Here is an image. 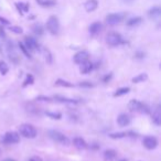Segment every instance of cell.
<instances>
[{"mask_svg": "<svg viewBox=\"0 0 161 161\" xmlns=\"http://www.w3.org/2000/svg\"><path fill=\"white\" fill-rule=\"evenodd\" d=\"M19 135H21L22 137L28 139H33L36 137L38 131H36V127L30 124H22V125L19 127Z\"/></svg>", "mask_w": 161, "mask_h": 161, "instance_id": "cell-1", "label": "cell"}, {"mask_svg": "<svg viewBox=\"0 0 161 161\" xmlns=\"http://www.w3.org/2000/svg\"><path fill=\"white\" fill-rule=\"evenodd\" d=\"M49 137L53 141H55V142L60 143V145H62V146H66L67 147V146H69V143H71V140H69L64 134L58 131V130H50Z\"/></svg>", "mask_w": 161, "mask_h": 161, "instance_id": "cell-2", "label": "cell"}, {"mask_svg": "<svg viewBox=\"0 0 161 161\" xmlns=\"http://www.w3.org/2000/svg\"><path fill=\"white\" fill-rule=\"evenodd\" d=\"M128 108H129L131 112L135 113H140V114H148L149 113V107L147 105H145L141 102L137 101V99H132L128 104Z\"/></svg>", "mask_w": 161, "mask_h": 161, "instance_id": "cell-3", "label": "cell"}, {"mask_svg": "<svg viewBox=\"0 0 161 161\" xmlns=\"http://www.w3.org/2000/svg\"><path fill=\"white\" fill-rule=\"evenodd\" d=\"M47 29L51 34L55 36L60 32V22L55 16H51L47 21Z\"/></svg>", "mask_w": 161, "mask_h": 161, "instance_id": "cell-4", "label": "cell"}, {"mask_svg": "<svg viewBox=\"0 0 161 161\" xmlns=\"http://www.w3.org/2000/svg\"><path fill=\"white\" fill-rule=\"evenodd\" d=\"M1 141L5 145H14V143H18L20 141V135L16 131H8L3 135Z\"/></svg>", "mask_w": 161, "mask_h": 161, "instance_id": "cell-5", "label": "cell"}, {"mask_svg": "<svg viewBox=\"0 0 161 161\" xmlns=\"http://www.w3.org/2000/svg\"><path fill=\"white\" fill-rule=\"evenodd\" d=\"M106 42L110 47H117L123 43V36L117 32H110L106 36Z\"/></svg>", "mask_w": 161, "mask_h": 161, "instance_id": "cell-6", "label": "cell"}, {"mask_svg": "<svg viewBox=\"0 0 161 161\" xmlns=\"http://www.w3.org/2000/svg\"><path fill=\"white\" fill-rule=\"evenodd\" d=\"M6 50H7V54L9 56L10 61L14 63H18L19 62V55L16 51V47H14V43L8 41L7 44H6Z\"/></svg>", "mask_w": 161, "mask_h": 161, "instance_id": "cell-7", "label": "cell"}, {"mask_svg": "<svg viewBox=\"0 0 161 161\" xmlns=\"http://www.w3.org/2000/svg\"><path fill=\"white\" fill-rule=\"evenodd\" d=\"M142 145L146 149L148 150H153L158 147V139L153 136H146L142 139Z\"/></svg>", "mask_w": 161, "mask_h": 161, "instance_id": "cell-8", "label": "cell"}, {"mask_svg": "<svg viewBox=\"0 0 161 161\" xmlns=\"http://www.w3.org/2000/svg\"><path fill=\"white\" fill-rule=\"evenodd\" d=\"M23 44L25 45V47H27L30 52L39 51V49H40V47H39L38 41H36L34 38H32V36H25V43H23Z\"/></svg>", "mask_w": 161, "mask_h": 161, "instance_id": "cell-9", "label": "cell"}, {"mask_svg": "<svg viewBox=\"0 0 161 161\" xmlns=\"http://www.w3.org/2000/svg\"><path fill=\"white\" fill-rule=\"evenodd\" d=\"M123 20V14H110L106 17V23L108 25H116L121 22Z\"/></svg>", "mask_w": 161, "mask_h": 161, "instance_id": "cell-10", "label": "cell"}, {"mask_svg": "<svg viewBox=\"0 0 161 161\" xmlns=\"http://www.w3.org/2000/svg\"><path fill=\"white\" fill-rule=\"evenodd\" d=\"M88 56H90V54H88L87 51H80L74 55L73 60L76 64H82V63L88 60Z\"/></svg>", "mask_w": 161, "mask_h": 161, "instance_id": "cell-11", "label": "cell"}, {"mask_svg": "<svg viewBox=\"0 0 161 161\" xmlns=\"http://www.w3.org/2000/svg\"><path fill=\"white\" fill-rule=\"evenodd\" d=\"M52 99H53L54 102H56V103H61V104H67V105H76V104H78V103H80V102H78V101H76V99L67 98V97L58 96V95H56V96L52 97Z\"/></svg>", "mask_w": 161, "mask_h": 161, "instance_id": "cell-12", "label": "cell"}, {"mask_svg": "<svg viewBox=\"0 0 161 161\" xmlns=\"http://www.w3.org/2000/svg\"><path fill=\"white\" fill-rule=\"evenodd\" d=\"M130 121H131V119H130V117L127 114H120L117 117V124L120 127H127L130 124Z\"/></svg>", "mask_w": 161, "mask_h": 161, "instance_id": "cell-13", "label": "cell"}, {"mask_svg": "<svg viewBox=\"0 0 161 161\" xmlns=\"http://www.w3.org/2000/svg\"><path fill=\"white\" fill-rule=\"evenodd\" d=\"M73 145L75 148H77L78 150H84L87 148V143H86V141L84 140L82 137H75V138L73 139Z\"/></svg>", "mask_w": 161, "mask_h": 161, "instance_id": "cell-14", "label": "cell"}, {"mask_svg": "<svg viewBox=\"0 0 161 161\" xmlns=\"http://www.w3.org/2000/svg\"><path fill=\"white\" fill-rule=\"evenodd\" d=\"M108 136L110 137L112 139H121V138H125V137H136V134H134L132 131H129V132H126V131H123V132H112L109 134Z\"/></svg>", "mask_w": 161, "mask_h": 161, "instance_id": "cell-15", "label": "cell"}, {"mask_svg": "<svg viewBox=\"0 0 161 161\" xmlns=\"http://www.w3.org/2000/svg\"><path fill=\"white\" fill-rule=\"evenodd\" d=\"M151 119L153 121L154 125L160 126L161 125V113H160V106H157L156 109L152 112Z\"/></svg>", "mask_w": 161, "mask_h": 161, "instance_id": "cell-16", "label": "cell"}, {"mask_svg": "<svg viewBox=\"0 0 161 161\" xmlns=\"http://www.w3.org/2000/svg\"><path fill=\"white\" fill-rule=\"evenodd\" d=\"M80 71L82 74H88L90 72L93 71V67H94V65H93L92 62H90V61H85L84 63H82V64H80Z\"/></svg>", "mask_w": 161, "mask_h": 161, "instance_id": "cell-17", "label": "cell"}, {"mask_svg": "<svg viewBox=\"0 0 161 161\" xmlns=\"http://www.w3.org/2000/svg\"><path fill=\"white\" fill-rule=\"evenodd\" d=\"M102 29H103V25H102L101 22H93L92 25H90V28H88L90 33L92 34V36L98 34L99 32L102 31Z\"/></svg>", "mask_w": 161, "mask_h": 161, "instance_id": "cell-18", "label": "cell"}, {"mask_svg": "<svg viewBox=\"0 0 161 161\" xmlns=\"http://www.w3.org/2000/svg\"><path fill=\"white\" fill-rule=\"evenodd\" d=\"M84 7H85V10L87 12H93L98 7V1H97V0H88V1L85 3Z\"/></svg>", "mask_w": 161, "mask_h": 161, "instance_id": "cell-19", "label": "cell"}, {"mask_svg": "<svg viewBox=\"0 0 161 161\" xmlns=\"http://www.w3.org/2000/svg\"><path fill=\"white\" fill-rule=\"evenodd\" d=\"M117 158V152L114 149H107L104 152V160L105 161H115Z\"/></svg>", "mask_w": 161, "mask_h": 161, "instance_id": "cell-20", "label": "cell"}, {"mask_svg": "<svg viewBox=\"0 0 161 161\" xmlns=\"http://www.w3.org/2000/svg\"><path fill=\"white\" fill-rule=\"evenodd\" d=\"M161 14V9L160 7H152L151 9L148 11V16L150 17L151 19H157L159 18Z\"/></svg>", "mask_w": 161, "mask_h": 161, "instance_id": "cell-21", "label": "cell"}, {"mask_svg": "<svg viewBox=\"0 0 161 161\" xmlns=\"http://www.w3.org/2000/svg\"><path fill=\"white\" fill-rule=\"evenodd\" d=\"M36 1L38 5H40L41 7H44V8H50L56 5L55 0H36Z\"/></svg>", "mask_w": 161, "mask_h": 161, "instance_id": "cell-22", "label": "cell"}, {"mask_svg": "<svg viewBox=\"0 0 161 161\" xmlns=\"http://www.w3.org/2000/svg\"><path fill=\"white\" fill-rule=\"evenodd\" d=\"M142 22V18L141 17H134V18H130L129 20L127 21V25L128 27H137L140 23Z\"/></svg>", "mask_w": 161, "mask_h": 161, "instance_id": "cell-23", "label": "cell"}, {"mask_svg": "<svg viewBox=\"0 0 161 161\" xmlns=\"http://www.w3.org/2000/svg\"><path fill=\"white\" fill-rule=\"evenodd\" d=\"M147 78H148V75H147V74H146V73H141V74H139V75L135 76V77L132 78V83H136V84L141 83V82L146 80Z\"/></svg>", "mask_w": 161, "mask_h": 161, "instance_id": "cell-24", "label": "cell"}, {"mask_svg": "<svg viewBox=\"0 0 161 161\" xmlns=\"http://www.w3.org/2000/svg\"><path fill=\"white\" fill-rule=\"evenodd\" d=\"M16 7L18 8V10L21 12V14H25V12L29 11V5L25 3H16Z\"/></svg>", "mask_w": 161, "mask_h": 161, "instance_id": "cell-25", "label": "cell"}, {"mask_svg": "<svg viewBox=\"0 0 161 161\" xmlns=\"http://www.w3.org/2000/svg\"><path fill=\"white\" fill-rule=\"evenodd\" d=\"M129 91H130L129 87H120V88H118V90H117L116 92L114 93V96L115 97L123 96V95L128 94V93H129Z\"/></svg>", "mask_w": 161, "mask_h": 161, "instance_id": "cell-26", "label": "cell"}, {"mask_svg": "<svg viewBox=\"0 0 161 161\" xmlns=\"http://www.w3.org/2000/svg\"><path fill=\"white\" fill-rule=\"evenodd\" d=\"M55 85L56 86H61V87H73V84L67 82V80H58L55 82Z\"/></svg>", "mask_w": 161, "mask_h": 161, "instance_id": "cell-27", "label": "cell"}, {"mask_svg": "<svg viewBox=\"0 0 161 161\" xmlns=\"http://www.w3.org/2000/svg\"><path fill=\"white\" fill-rule=\"evenodd\" d=\"M9 71V66L7 65V63L5 61L0 60V74H3V75H6Z\"/></svg>", "mask_w": 161, "mask_h": 161, "instance_id": "cell-28", "label": "cell"}, {"mask_svg": "<svg viewBox=\"0 0 161 161\" xmlns=\"http://www.w3.org/2000/svg\"><path fill=\"white\" fill-rule=\"evenodd\" d=\"M32 31H33V33L36 34V36H42L44 30H43V27L41 25H34L33 27H32Z\"/></svg>", "mask_w": 161, "mask_h": 161, "instance_id": "cell-29", "label": "cell"}, {"mask_svg": "<svg viewBox=\"0 0 161 161\" xmlns=\"http://www.w3.org/2000/svg\"><path fill=\"white\" fill-rule=\"evenodd\" d=\"M19 47H20V50L22 51V53L25 54V58H32V56H31V53H30V51L27 49V47H25V45L23 44L22 42L19 43Z\"/></svg>", "mask_w": 161, "mask_h": 161, "instance_id": "cell-30", "label": "cell"}, {"mask_svg": "<svg viewBox=\"0 0 161 161\" xmlns=\"http://www.w3.org/2000/svg\"><path fill=\"white\" fill-rule=\"evenodd\" d=\"M43 53H44L45 61H47V63H50V64H51V63H52V54H51V52H50L47 49H44V50H43Z\"/></svg>", "mask_w": 161, "mask_h": 161, "instance_id": "cell-31", "label": "cell"}, {"mask_svg": "<svg viewBox=\"0 0 161 161\" xmlns=\"http://www.w3.org/2000/svg\"><path fill=\"white\" fill-rule=\"evenodd\" d=\"M33 82H34L33 76L28 75L27 78L25 80V82H23V87H25V86H28V85H31V84H33Z\"/></svg>", "mask_w": 161, "mask_h": 161, "instance_id": "cell-32", "label": "cell"}, {"mask_svg": "<svg viewBox=\"0 0 161 161\" xmlns=\"http://www.w3.org/2000/svg\"><path fill=\"white\" fill-rule=\"evenodd\" d=\"M9 30L11 32H14V33H17V34L22 33V29H21L20 27H16V25H11V27H9Z\"/></svg>", "mask_w": 161, "mask_h": 161, "instance_id": "cell-33", "label": "cell"}, {"mask_svg": "<svg viewBox=\"0 0 161 161\" xmlns=\"http://www.w3.org/2000/svg\"><path fill=\"white\" fill-rule=\"evenodd\" d=\"M47 115L53 119H60L61 117H62V115L58 114V113H47Z\"/></svg>", "mask_w": 161, "mask_h": 161, "instance_id": "cell-34", "label": "cell"}, {"mask_svg": "<svg viewBox=\"0 0 161 161\" xmlns=\"http://www.w3.org/2000/svg\"><path fill=\"white\" fill-rule=\"evenodd\" d=\"M78 86H80V87H93V84L88 83V82H83V83L78 84Z\"/></svg>", "mask_w": 161, "mask_h": 161, "instance_id": "cell-35", "label": "cell"}, {"mask_svg": "<svg viewBox=\"0 0 161 161\" xmlns=\"http://www.w3.org/2000/svg\"><path fill=\"white\" fill-rule=\"evenodd\" d=\"M29 161H43V159L41 157H38V156H33L29 159Z\"/></svg>", "mask_w": 161, "mask_h": 161, "instance_id": "cell-36", "label": "cell"}, {"mask_svg": "<svg viewBox=\"0 0 161 161\" xmlns=\"http://www.w3.org/2000/svg\"><path fill=\"white\" fill-rule=\"evenodd\" d=\"M0 22L3 23V25H9V21H8L7 19L3 18V17H0Z\"/></svg>", "mask_w": 161, "mask_h": 161, "instance_id": "cell-37", "label": "cell"}, {"mask_svg": "<svg viewBox=\"0 0 161 161\" xmlns=\"http://www.w3.org/2000/svg\"><path fill=\"white\" fill-rule=\"evenodd\" d=\"M3 161H16L14 159H11V158H7V159H5V160H3Z\"/></svg>", "mask_w": 161, "mask_h": 161, "instance_id": "cell-38", "label": "cell"}, {"mask_svg": "<svg viewBox=\"0 0 161 161\" xmlns=\"http://www.w3.org/2000/svg\"><path fill=\"white\" fill-rule=\"evenodd\" d=\"M121 161H125V160H121Z\"/></svg>", "mask_w": 161, "mask_h": 161, "instance_id": "cell-39", "label": "cell"}]
</instances>
